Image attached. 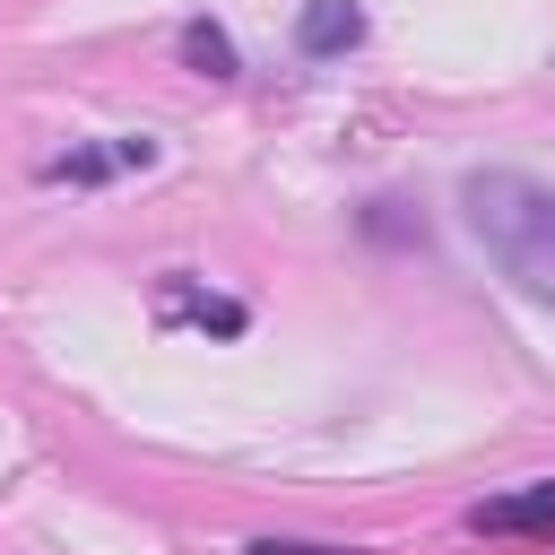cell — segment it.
I'll use <instances>...</instances> for the list:
<instances>
[{
    "label": "cell",
    "instance_id": "cell-1",
    "mask_svg": "<svg viewBox=\"0 0 555 555\" xmlns=\"http://www.w3.org/2000/svg\"><path fill=\"white\" fill-rule=\"evenodd\" d=\"M460 208H468L477 251H486V260H494L529 304H546V312H555V191H546V182H529V173L486 165V173H468V182H460Z\"/></svg>",
    "mask_w": 555,
    "mask_h": 555
},
{
    "label": "cell",
    "instance_id": "cell-2",
    "mask_svg": "<svg viewBox=\"0 0 555 555\" xmlns=\"http://www.w3.org/2000/svg\"><path fill=\"white\" fill-rule=\"evenodd\" d=\"M295 43H304V52H347V43H364V9H356V0H304Z\"/></svg>",
    "mask_w": 555,
    "mask_h": 555
},
{
    "label": "cell",
    "instance_id": "cell-3",
    "mask_svg": "<svg viewBox=\"0 0 555 555\" xmlns=\"http://www.w3.org/2000/svg\"><path fill=\"white\" fill-rule=\"evenodd\" d=\"M468 520H477V529H555V477L529 486V494H494V503H477Z\"/></svg>",
    "mask_w": 555,
    "mask_h": 555
},
{
    "label": "cell",
    "instance_id": "cell-4",
    "mask_svg": "<svg viewBox=\"0 0 555 555\" xmlns=\"http://www.w3.org/2000/svg\"><path fill=\"white\" fill-rule=\"evenodd\" d=\"M182 61H191V69H208V78H234V43H225L208 17H191V26H182Z\"/></svg>",
    "mask_w": 555,
    "mask_h": 555
},
{
    "label": "cell",
    "instance_id": "cell-5",
    "mask_svg": "<svg viewBox=\"0 0 555 555\" xmlns=\"http://www.w3.org/2000/svg\"><path fill=\"white\" fill-rule=\"evenodd\" d=\"M251 555H338V546H278V538H260Z\"/></svg>",
    "mask_w": 555,
    "mask_h": 555
}]
</instances>
